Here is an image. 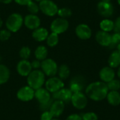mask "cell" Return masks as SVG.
Returning <instances> with one entry per match:
<instances>
[{"label":"cell","mask_w":120,"mask_h":120,"mask_svg":"<svg viewBox=\"0 0 120 120\" xmlns=\"http://www.w3.org/2000/svg\"><path fill=\"white\" fill-rule=\"evenodd\" d=\"M108 92L109 89L107 84L103 82H93L90 84L86 89L87 96L95 101H101L105 99Z\"/></svg>","instance_id":"obj_1"},{"label":"cell","mask_w":120,"mask_h":120,"mask_svg":"<svg viewBox=\"0 0 120 120\" xmlns=\"http://www.w3.org/2000/svg\"><path fill=\"white\" fill-rule=\"evenodd\" d=\"M27 82L29 86L37 90L45 84V75L42 70H33L27 77Z\"/></svg>","instance_id":"obj_2"},{"label":"cell","mask_w":120,"mask_h":120,"mask_svg":"<svg viewBox=\"0 0 120 120\" xmlns=\"http://www.w3.org/2000/svg\"><path fill=\"white\" fill-rule=\"evenodd\" d=\"M34 98L40 104L41 108L46 110H49V108L53 103L51 99V93L46 90L45 88H40L37 90H35Z\"/></svg>","instance_id":"obj_3"},{"label":"cell","mask_w":120,"mask_h":120,"mask_svg":"<svg viewBox=\"0 0 120 120\" xmlns=\"http://www.w3.org/2000/svg\"><path fill=\"white\" fill-rule=\"evenodd\" d=\"M23 21L24 20L20 14L13 13L8 17L6 22V26L7 30H8L11 32H15L20 29Z\"/></svg>","instance_id":"obj_4"},{"label":"cell","mask_w":120,"mask_h":120,"mask_svg":"<svg viewBox=\"0 0 120 120\" xmlns=\"http://www.w3.org/2000/svg\"><path fill=\"white\" fill-rule=\"evenodd\" d=\"M41 68L45 75L51 77H55L58 73V65L55 60L51 58H46L41 61Z\"/></svg>","instance_id":"obj_5"},{"label":"cell","mask_w":120,"mask_h":120,"mask_svg":"<svg viewBox=\"0 0 120 120\" xmlns=\"http://www.w3.org/2000/svg\"><path fill=\"white\" fill-rule=\"evenodd\" d=\"M39 9L45 15L48 16H54L58 13V8L57 5L51 0H43L39 2Z\"/></svg>","instance_id":"obj_6"},{"label":"cell","mask_w":120,"mask_h":120,"mask_svg":"<svg viewBox=\"0 0 120 120\" xmlns=\"http://www.w3.org/2000/svg\"><path fill=\"white\" fill-rule=\"evenodd\" d=\"M64 82L59 77H51L45 82V89L51 94H53L64 88Z\"/></svg>","instance_id":"obj_7"},{"label":"cell","mask_w":120,"mask_h":120,"mask_svg":"<svg viewBox=\"0 0 120 120\" xmlns=\"http://www.w3.org/2000/svg\"><path fill=\"white\" fill-rule=\"evenodd\" d=\"M69 27L68 21L62 18H58L55 19L51 24V30L52 32L56 33L57 34L65 32Z\"/></svg>","instance_id":"obj_8"},{"label":"cell","mask_w":120,"mask_h":120,"mask_svg":"<svg viewBox=\"0 0 120 120\" xmlns=\"http://www.w3.org/2000/svg\"><path fill=\"white\" fill-rule=\"evenodd\" d=\"M34 92L35 91L28 85L24 86L18 91L17 98L22 102L30 101L34 98Z\"/></svg>","instance_id":"obj_9"},{"label":"cell","mask_w":120,"mask_h":120,"mask_svg":"<svg viewBox=\"0 0 120 120\" xmlns=\"http://www.w3.org/2000/svg\"><path fill=\"white\" fill-rule=\"evenodd\" d=\"M71 103L75 108L78 110L84 109L86 107L88 103L87 97L82 92L73 94L71 98Z\"/></svg>","instance_id":"obj_10"},{"label":"cell","mask_w":120,"mask_h":120,"mask_svg":"<svg viewBox=\"0 0 120 120\" xmlns=\"http://www.w3.org/2000/svg\"><path fill=\"white\" fill-rule=\"evenodd\" d=\"M97 11L101 15L105 18H109L113 15L114 6L111 2L101 1L97 4Z\"/></svg>","instance_id":"obj_11"},{"label":"cell","mask_w":120,"mask_h":120,"mask_svg":"<svg viewBox=\"0 0 120 120\" xmlns=\"http://www.w3.org/2000/svg\"><path fill=\"white\" fill-rule=\"evenodd\" d=\"M72 94H73L70 90V89L63 88L60 89L59 91L53 93L52 95V97L54 100L61 101L65 103H69L71 101Z\"/></svg>","instance_id":"obj_12"},{"label":"cell","mask_w":120,"mask_h":120,"mask_svg":"<svg viewBox=\"0 0 120 120\" xmlns=\"http://www.w3.org/2000/svg\"><path fill=\"white\" fill-rule=\"evenodd\" d=\"M75 33L79 39L82 40H86L90 39L92 32L89 25L86 24H80L77 26L75 29Z\"/></svg>","instance_id":"obj_13"},{"label":"cell","mask_w":120,"mask_h":120,"mask_svg":"<svg viewBox=\"0 0 120 120\" xmlns=\"http://www.w3.org/2000/svg\"><path fill=\"white\" fill-rule=\"evenodd\" d=\"M17 72L22 77H27L33 70L31 66V63L27 60H21L17 64Z\"/></svg>","instance_id":"obj_14"},{"label":"cell","mask_w":120,"mask_h":120,"mask_svg":"<svg viewBox=\"0 0 120 120\" xmlns=\"http://www.w3.org/2000/svg\"><path fill=\"white\" fill-rule=\"evenodd\" d=\"M23 22L28 29L34 30L39 28L40 25V19L36 15L30 14L25 16Z\"/></svg>","instance_id":"obj_15"},{"label":"cell","mask_w":120,"mask_h":120,"mask_svg":"<svg viewBox=\"0 0 120 120\" xmlns=\"http://www.w3.org/2000/svg\"><path fill=\"white\" fill-rule=\"evenodd\" d=\"M64 110H65V103L58 100H55L54 101H53L49 108V111L51 112L53 117L56 118L60 116L63 114Z\"/></svg>","instance_id":"obj_16"},{"label":"cell","mask_w":120,"mask_h":120,"mask_svg":"<svg viewBox=\"0 0 120 120\" xmlns=\"http://www.w3.org/2000/svg\"><path fill=\"white\" fill-rule=\"evenodd\" d=\"M99 76H100L101 79L103 82L108 83L115 79V73L113 68L110 67H105L101 70Z\"/></svg>","instance_id":"obj_17"},{"label":"cell","mask_w":120,"mask_h":120,"mask_svg":"<svg viewBox=\"0 0 120 120\" xmlns=\"http://www.w3.org/2000/svg\"><path fill=\"white\" fill-rule=\"evenodd\" d=\"M96 41L103 46H109L111 44V35L104 31H98L96 34Z\"/></svg>","instance_id":"obj_18"},{"label":"cell","mask_w":120,"mask_h":120,"mask_svg":"<svg viewBox=\"0 0 120 120\" xmlns=\"http://www.w3.org/2000/svg\"><path fill=\"white\" fill-rule=\"evenodd\" d=\"M49 36V32L46 29L43 27H39L34 30L32 32V37L37 41H43L47 39Z\"/></svg>","instance_id":"obj_19"},{"label":"cell","mask_w":120,"mask_h":120,"mask_svg":"<svg viewBox=\"0 0 120 120\" xmlns=\"http://www.w3.org/2000/svg\"><path fill=\"white\" fill-rule=\"evenodd\" d=\"M84 82L79 78L77 77L72 79L70 84V90L72 91V94L81 92L84 88Z\"/></svg>","instance_id":"obj_20"},{"label":"cell","mask_w":120,"mask_h":120,"mask_svg":"<svg viewBox=\"0 0 120 120\" xmlns=\"http://www.w3.org/2000/svg\"><path fill=\"white\" fill-rule=\"evenodd\" d=\"M106 98L108 103L112 105L117 106L120 104V94L118 91H110L108 93Z\"/></svg>","instance_id":"obj_21"},{"label":"cell","mask_w":120,"mask_h":120,"mask_svg":"<svg viewBox=\"0 0 120 120\" xmlns=\"http://www.w3.org/2000/svg\"><path fill=\"white\" fill-rule=\"evenodd\" d=\"M108 64L110 68H116L120 66V53L117 51H113L108 59Z\"/></svg>","instance_id":"obj_22"},{"label":"cell","mask_w":120,"mask_h":120,"mask_svg":"<svg viewBox=\"0 0 120 120\" xmlns=\"http://www.w3.org/2000/svg\"><path fill=\"white\" fill-rule=\"evenodd\" d=\"M11 72L8 67L0 64V85L6 83L10 78Z\"/></svg>","instance_id":"obj_23"},{"label":"cell","mask_w":120,"mask_h":120,"mask_svg":"<svg viewBox=\"0 0 120 120\" xmlns=\"http://www.w3.org/2000/svg\"><path fill=\"white\" fill-rule=\"evenodd\" d=\"M34 56L37 60L40 61L45 60L48 56V50L46 47L44 46H39L34 51Z\"/></svg>","instance_id":"obj_24"},{"label":"cell","mask_w":120,"mask_h":120,"mask_svg":"<svg viewBox=\"0 0 120 120\" xmlns=\"http://www.w3.org/2000/svg\"><path fill=\"white\" fill-rule=\"evenodd\" d=\"M114 27H115V22L108 18L103 20L100 23V27L101 30L104 32H109L114 30Z\"/></svg>","instance_id":"obj_25"},{"label":"cell","mask_w":120,"mask_h":120,"mask_svg":"<svg viewBox=\"0 0 120 120\" xmlns=\"http://www.w3.org/2000/svg\"><path fill=\"white\" fill-rule=\"evenodd\" d=\"M58 77L61 80H65L69 77L70 74V70L68 65L63 64L59 67L58 70Z\"/></svg>","instance_id":"obj_26"},{"label":"cell","mask_w":120,"mask_h":120,"mask_svg":"<svg viewBox=\"0 0 120 120\" xmlns=\"http://www.w3.org/2000/svg\"><path fill=\"white\" fill-rule=\"evenodd\" d=\"M59 39H58V34L56 33L52 32L51 34H49L47 39H46V43L50 47H54L56 46L58 43Z\"/></svg>","instance_id":"obj_27"},{"label":"cell","mask_w":120,"mask_h":120,"mask_svg":"<svg viewBox=\"0 0 120 120\" xmlns=\"http://www.w3.org/2000/svg\"><path fill=\"white\" fill-rule=\"evenodd\" d=\"M19 55L22 60H27L31 55V50L27 46H23L20 50Z\"/></svg>","instance_id":"obj_28"},{"label":"cell","mask_w":120,"mask_h":120,"mask_svg":"<svg viewBox=\"0 0 120 120\" xmlns=\"http://www.w3.org/2000/svg\"><path fill=\"white\" fill-rule=\"evenodd\" d=\"M107 86L109 90L118 91L120 89V81L118 79H113L111 82L107 83Z\"/></svg>","instance_id":"obj_29"},{"label":"cell","mask_w":120,"mask_h":120,"mask_svg":"<svg viewBox=\"0 0 120 120\" xmlns=\"http://www.w3.org/2000/svg\"><path fill=\"white\" fill-rule=\"evenodd\" d=\"M27 10L28 11L31 13V14H33V15H35L36 13H37L39 11V6L38 4H37L35 2L31 1L27 5Z\"/></svg>","instance_id":"obj_30"},{"label":"cell","mask_w":120,"mask_h":120,"mask_svg":"<svg viewBox=\"0 0 120 120\" xmlns=\"http://www.w3.org/2000/svg\"><path fill=\"white\" fill-rule=\"evenodd\" d=\"M58 14L60 18L65 19L66 18H69L71 16L72 11L68 8H62L58 9Z\"/></svg>","instance_id":"obj_31"},{"label":"cell","mask_w":120,"mask_h":120,"mask_svg":"<svg viewBox=\"0 0 120 120\" xmlns=\"http://www.w3.org/2000/svg\"><path fill=\"white\" fill-rule=\"evenodd\" d=\"M120 43V34L117 33H114L112 35H111V44L109 46L111 48L115 47V46H117L118 44Z\"/></svg>","instance_id":"obj_32"},{"label":"cell","mask_w":120,"mask_h":120,"mask_svg":"<svg viewBox=\"0 0 120 120\" xmlns=\"http://www.w3.org/2000/svg\"><path fill=\"white\" fill-rule=\"evenodd\" d=\"M11 33L8 30H2L0 31V40L7 41L11 37Z\"/></svg>","instance_id":"obj_33"},{"label":"cell","mask_w":120,"mask_h":120,"mask_svg":"<svg viewBox=\"0 0 120 120\" xmlns=\"http://www.w3.org/2000/svg\"><path fill=\"white\" fill-rule=\"evenodd\" d=\"M82 120H98V116L94 112H86L82 116Z\"/></svg>","instance_id":"obj_34"},{"label":"cell","mask_w":120,"mask_h":120,"mask_svg":"<svg viewBox=\"0 0 120 120\" xmlns=\"http://www.w3.org/2000/svg\"><path fill=\"white\" fill-rule=\"evenodd\" d=\"M53 118V115L49 110H46L44 111L43 113L41 115L40 120H51Z\"/></svg>","instance_id":"obj_35"},{"label":"cell","mask_w":120,"mask_h":120,"mask_svg":"<svg viewBox=\"0 0 120 120\" xmlns=\"http://www.w3.org/2000/svg\"><path fill=\"white\" fill-rule=\"evenodd\" d=\"M114 30H115V33H117V34H120V16L116 19V20L115 22Z\"/></svg>","instance_id":"obj_36"},{"label":"cell","mask_w":120,"mask_h":120,"mask_svg":"<svg viewBox=\"0 0 120 120\" xmlns=\"http://www.w3.org/2000/svg\"><path fill=\"white\" fill-rule=\"evenodd\" d=\"M41 62H40V60H34L31 63V66L32 68V69L34 70H38L39 68H41Z\"/></svg>","instance_id":"obj_37"},{"label":"cell","mask_w":120,"mask_h":120,"mask_svg":"<svg viewBox=\"0 0 120 120\" xmlns=\"http://www.w3.org/2000/svg\"><path fill=\"white\" fill-rule=\"evenodd\" d=\"M65 120H82V116L77 114H72L68 116Z\"/></svg>","instance_id":"obj_38"},{"label":"cell","mask_w":120,"mask_h":120,"mask_svg":"<svg viewBox=\"0 0 120 120\" xmlns=\"http://www.w3.org/2000/svg\"><path fill=\"white\" fill-rule=\"evenodd\" d=\"M18 4H19V5H22V6H24V5H27L31 1H32V0H14Z\"/></svg>","instance_id":"obj_39"},{"label":"cell","mask_w":120,"mask_h":120,"mask_svg":"<svg viewBox=\"0 0 120 120\" xmlns=\"http://www.w3.org/2000/svg\"><path fill=\"white\" fill-rule=\"evenodd\" d=\"M11 1H12V0H0V2H1L3 4H10Z\"/></svg>","instance_id":"obj_40"},{"label":"cell","mask_w":120,"mask_h":120,"mask_svg":"<svg viewBox=\"0 0 120 120\" xmlns=\"http://www.w3.org/2000/svg\"><path fill=\"white\" fill-rule=\"evenodd\" d=\"M117 51H119V52L120 53V43L117 44Z\"/></svg>","instance_id":"obj_41"},{"label":"cell","mask_w":120,"mask_h":120,"mask_svg":"<svg viewBox=\"0 0 120 120\" xmlns=\"http://www.w3.org/2000/svg\"><path fill=\"white\" fill-rule=\"evenodd\" d=\"M117 75H118V77H119V78L120 79V68H119V70H118V72H117Z\"/></svg>","instance_id":"obj_42"},{"label":"cell","mask_w":120,"mask_h":120,"mask_svg":"<svg viewBox=\"0 0 120 120\" xmlns=\"http://www.w3.org/2000/svg\"><path fill=\"white\" fill-rule=\"evenodd\" d=\"M2 25H3V21H2V20L0 18V27L2 26Z\"/></svg>","instance_id":"obj_43"},{"label":"cell","mask_w":120,"mask_h":120,"mask_svg":"<svg viewBox=\"0 0 120 120\" xmlns=\"http://www.w3.org/2000/svg\"><path fill=\"white\" fill-rule=\"evenodd\" d=\"M102 1H105V2H110L111 0H102Z\"/></svg>","instance_id":"obj_44"},{"label":"cell","mask_w":120,"mask_h":120,"mask_svg":"<svg viewBox=\"0 0 120 120\" xmlns=\"http://www.w3.org/2000/svg\"><path fill=\"white\" fill-rule=\"evenodd\" d=\"M51 120H58V119H57V118H56V117H53V118Z\"/></svg>","instance_id":"obj_45"},{"label":"cell","mask_w":120,"mask_h":120,"mask_svg":"<svg viewBox=\"0 0 120 120\" xmlns=\"http://www.w3.org/2000/svg\"><path fill=\"white\" fill-rule=\"evenodd\" d=\"M35 1H39V2H41V1H43V0H35Z\"/></svg>","instance_id":"obj_46"},{"label":"cell","mask_w":120,"mask_h":120,"mask_svg":"<svg viewBox=\"0 0 120 120\" xmlns=\"http://www.w3.org/2000/svg\"><path fill=\"white\" fill-rule=\"evenodd\" d=\"M118 3L120 4V0H118Z\"/></svg>","instance_id":"obj_47"},{"label":"cell","mask_w":120,"mask_h":120,"mask_svg":"<svg viewBox=\"0 0 120 120\" xmlns=\"http://www.w3.org/2000/svg\"><path fill=\"white\" fill-rule=\"evenodd\" d=\"M0 60H1V58H0Z\"/></svg>","instance_id":"obj_48"}]
</instances>
